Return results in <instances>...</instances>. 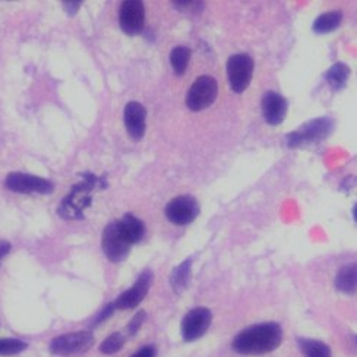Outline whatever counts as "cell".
I'll return each mask as SVG.
<instances>
[{"mask_svg": "<svg viewBox=\"0 0 357 357\" xmlns=\"http://www.w3.org/2000/svg\"><path fill=\"white\" fill-rule=\"evenodd\" d=\"M281 340V326L275 322H264L237 334L233 340V349L241 354H265L275 350Z\"/></svg>", "mask_w": 357, "mask_h": 357, "instance_id": "obj_1", "label": "cell"}, {"mask_svg": "<svg viewBox=\"0 0 357 357\" xmlns=\"http://www.w3.org/2000/svg\"><path fill=\"white\" fill-rule=\"evenodd\" d=\"M98 182H101V178L94 174H85V181L73 186L69 195L62 201L61 206H59V215L69 220L82 218V211L91 202L89 193Z\"/></svg>", "mask_w": 357, "mask_h": 357, "instance_id": "obj_2", "label": "cell"}, {"mask_svg": "<svg viewBox=\"0 0 357 357\" xmlns=\"http://www.w3.org/2000/svg\"><path fill=\"white\" fill-rule=\"evenodd\" d=\"M255 62L246 53H237L230 56L227 61V78L229 84L236 94H242L250 85L254 77Z\"/></svg>", "mask_w": 357, "mask_h": 357, "instance_id": "obj_3", "label": "cell"}, {"mask_svg": "<svg viewBox=\"0 0 357 357\" xmlns=\"http://www.w3.org/2000/svg\"><path fill=\"white\" fill-rule=\"evenodd\" d=\"M218 96L217 79L202 75L193 82L186 94V106L192 112H201L211 106Z\"/></svg>", "mask_w": 357, "mask_h": 357, "instance_id": "obj_4", "label": "cell"}, {"mask_svg": "<svg viewBox=\"0 0 357 357\" xmlns=\"http://www.w3.org/2000/svg\"><path fill=\"white\" fill-rule=\"evenodd\" d=\"M5 188L17 193H25V195H29V193L49 195L54 190V185L49 182L47 178L20 172H13L6 177Z\"/></svg>", "mask_w": 357, "mask_h": 357, "instance_id": "obj_5", "label": "cell"}, {"mask_svg": "<svg viewBox=\"0 0 357 357\" xmlns=\"http://www.w3.org/2000/svg\"><path fill=\"white\" fill-rule=\"evenodd\" d=\"M94 337L88 331L70 333L56 337L50 343V351L56 356H75L91 349Z\"/></svg>", "mask_w": 357, "mask_h": 357, "instance_id": "obj_6", "label": "cell"}, {"mask_svg": "<svg viewBox=\"0 0 357 357\" xmlns=\"http://www.w3.org/2000/svg\"><path fill=\"white\" fill-rule=\"evenodd\" d=\"M199 204L192 195H181L166 205V217L177 226H186L199 215Z\"/></svg>", "mask_w": 357, "mask_h": 357, "instance_id": "obj_7", "label": "cell"}, {"mask_svg": "<svg viewBox=\"0 0 357 357\" xmlns=\"http://www.w3.org/2000/svg\"><path fill=\"white\" fill-rule=\"evenodd\" d=\"M119 24L128 36H138L145 28V8L141 0H126L119 9Z\"/></svg>", "mask_w": 357, "mask_h": 357, "instance_id": "obj_8", "label": "cell"}, {"mask_svg": "<svg viewBox=\"0 0 357 357\" xmlns=\"http://www.w3.org/2000/svg\"><path fill=\"white\" fill-rule=\"evenodd\" d=\"M101 246L107 259L112 262H122L128 258L130 252V245L123 239V236L119 231L117 221L110 222L102 231Z\"/></svg>", "mask_w": 357, "mask_h": 357, "instance_id": "obj_9", "label": "cell"}, {"mask_svg": "<svg viewBox=\"0 0 357 357\" xmlns=\"http://www.w3.org/2000/svg\"><path fill=\"white\" fill-rule=\"evenodd\" d=\"M331 129H333V122L330 119L326 117L315 119V121L309 122L307 125H303V128L291 132L287 137V142L290 146H299L305 142L321 141L325 137L330 135Z\"/></svg>", "mask_w": 357, "mask_h": 357, "instance_id": "obj_10", "label": "cell"}, {"mask_svg": "<svg viewBox=\"0 0 357 357\" xmlns=\"http://www.w3.org/2000/svg\"><path fill=\"white\" fill-rule=\"evenodd\" d=\"M213 321V314L206 307H195L189 310L182 321V335L186 341H195L201 338Z\"/></svg>", "mask_w": 357, "mask_h": 357, "instance_id": "obj_11", "label": "cell"}, {"mask_svg": "<svg viewBox=\"0 0 357 357\" xmlns=\"http://www.w3.org/2000/svg\"><path fill=\"white\" fill-rule=\"evenodd\" d=\"M151 282H153V273L150 270H145L138 277L135 284L117 297L114 302V307L122 309V310L123 309L129 310V309L137 307L145 299V296L148 294V290H150V287H151Z\"/></svg>", "mask_w": 357, "mask_h": 357, "instance_id": "obj_12", "label": "cell"}, {"mask_svg": "<svg viewBox=\"0 0 357 357\" xmlns=\"http://www.w3.org/2000/svg\"><path fill=\"white\" fill-rule=\"evenodd\" d=\"M261 110L265 122L271 126H278L287 116L289 102L281 94L275 91H268L261 100Z\"/></svg>", "mask_w": 357, "mask_h": 357, "instance_id": "obj_13", "label": "cell"}, {"mask_svg": "<svg viewBox=\"0 0 357 357\" xmlns=\"http://www.w3.org/2000/svg\"><path fill=\"white\" fill-rule=\"evenodd\" d=\"M123 121L129 137L133 141H139L146 128V109L138 101H129L125 107Z\"/></svg>", "mask_w": 357, "mask_h": 357, "instance_id": "obj_14", "label": "cell"}, {"mask_svg": "<svg viewBox=\"0 0 357 357\" xmlns=\"http://www.w3.org/2000/svg\"><path fill=\"white\" fill-rule=\"evenodd\" d=\"M116 221H117L119 231H121L123 239L130 246L139 243L142 241V237L145 234V226L138 217H135L133 214H125L121 220H116Z\"/></svg>", "mask_w": 357, "mask_h": 357, "instance_id": "obj_15", "label": "cell"}, {"mask_svg": "<svg viewBox=\"0 0 357 357\" xmlns=\"http://www.w3.org/2000/svg\"><path fill=\"white\" fill-rule=\"evenodd\" d=\"M335 289L343 294H354L357 291V264H347L340 268L334 278Z\"/></svg>", "mask_w": 357, "mask_h": 357, "instance_id": "obj_16", "label": "cell"}, {"mask_svg": "<svg viewBox=\"0 0 357 357\" xmlns=\"http://www.w3.org/2000/svg\"><path fill=\"white\" fill-rule=\"evenodd\" d=\"M341 21H343V13L340 10L325 12L315 20L314 25H312V29H314L317 34H328L340 26Z\"/></svg>", "mask_w": 357, "mask_h": 357, "instance_id": "obj_17", "label": "cell"}, {"mask_svg": "<svg viewBox=\"0 0 357 357\" xmlns=\"http://www.w3.org/2000/svg\"><path fill=\"white\" fill-rule=\"evenodd\" d=\"M350 77V68L346 63H334L328 72H326V81H328L330 86L334 89V91H340L343 89L349 81Z\"/></svg>", "mask_w": 357, "mask_h": 357, "instance_id": "obj_18", "label": "cell"}, {"mask_svg": "<svg viewBox=\"0 0 357 357\" xmlns=\"http://www.w3.org/2000/svg\"><path fill=\"white\" fill-rule=\"evenodd\" d=\"M190 271H192V259H186L181 265H177L172 275H170V286L176 293H182L190 280Z\"/></svg>", "mask_w": 357, "mask_h": 357, "instance_id": "obj_19", "label": "cell"}, {"mask_svg": "<svg viewBox=\"0 0 357 357\" xmlns=\"http://www.w3.org/2000/svg\"><path fill=\"white\" fill-rule=\"evenodd\" d=\"M192 52L190 49H188L186 46H177L172 50L170 53V63H172V69L176 73L177 77H182L186 73L189 61H190Z\"/></svg>", "mask_w": 357, "mask_h": 357, "instance_id": "obj_20", "label": "cell"}, {"mask_svg": "<svg viewBox=\"0 0 357 357\" xmlns=\"http://www.w3.org/2000/svg\"><path fill=\"white\" fill-rule=\"evenodd\" d=\"M299 346L305 357H333L331 349L325 343H322V341L301 338Z\"/></svg>", "mask_w": 357, "mask_h": 357, "instance_id": "obj_21", "label": "cell"}, {"mask_svg": "<svg viewBox=\"0 0 357 357\" xmlns=\"http://www.w3.org/2000/svg\"><path fill=\"white\" fill-rule=\"evenodd\" d=\"M26 349V343L15 338H0V356L18 354Z\"/></svg>", "mask_w": 357, "mask_h": 357, "instance_id": "obj_22", "label": "cell"}, {"mask_svg": "<svg viewBox=\"0 0 357 357\" xmlns=\"http://www.w3.org/2000/svg\"><path fill=\"white\" fill-rule=\"evenodd\" d=\"M123 344H125V337L121 333H114L102 341L100 350L104 354H114L123 347Z\"/></svg>", "mask_w": 357, "mask_h": 357, "instance_id": "obj_23", "label": "cell"}, {"mask_svg": "<svg viewBox=\"0 0 357 357\" xmlns=\"http://www.w3.org/2000/svg\"><path fill=\"white\" fill-rule=\"evenodd\" d=\"M173 5L182 12H189V13H193V12H198L204 8V3L202 2H193V0H182V2H173Z\"/></svg>", "mask_w": 357, "mask_h": 357, "instance_id": "obj_24", "label": "cell"}, {"mask_svg": "<svg viewBox=\"0 0 357 357\" xmlns=\"http://www.w3.org/2000/svg\"><path fill=\"white\" fill-rule=\"evenodd\" d=\"M144 321H145V312H138V314L132 318V321H130V324L128 325V331H129V334L130 335H133V334H137L138 331H139V328H141V325L144 324Z\"/></svg>", "mask_w": 357, "mask_h": 357, "instance_id": "obj_25", "label": "cell"}, {"mask_svg": "<svg viewBox=\"0 0 357 357\" xmlns=\"http://www.w3.org/2000/svg\"><path fill=\"white\" fill-rule=\"evenodd\" d=\"M116 307H114V303L113 305H109L106 309H104L101 314L98 315V318L96 319V322H94V325H98V324H101V322H104V319H107L109 317H112L113 315V310H114Z\"/></svg>", "mask_w": 357, "mask_h": 357, "instance_id": "obj_26", "label": "cell"}, {"mask_svg": "<svg viewBox=\"0 0 357 357\" xmlns=\"http://www.w3.org/2000/svg\"><path fill=\"white\" fill-rule=\"evenodd\" d=\"M81 5L82 2H63V8L69 15H75Z\"/></svg>", "mask_w": 357, "mask_h": 357, "instance_id": "obj_27", "label": "cell"}, {"mask_svg": "<svg viewBox=\"0 0 357 357\" xmlns=\"http://www.w3.org/2000/svg\"><path fill=\"white\" fill-rule=\"evenodd\" d=\"M132 357H155V350H154V347L148 346V347L141 349L138 353H135Z\"/></svg>", "mask_w": 357, "mask_h": 357, "instance_id": "obj_28", "label": "cell"}, {"mask_svg": "<svg viewBox=\"0 0 357 357\" xmlns=\"http://www.w3.org/2000/svg\"><path fill=\"white\" fill-rule=\"evenodd\" d=\"M9 250H10L9 242H0V259H2L5 255H8Z\"/></svg>", "mask_w": 357, "mask_h": 357, "instance_id": "obj_29", "label": "cell"}, {"mask_svg": "<svg viewBox=\"0 0 357 357\" xmlns=\"http://www.w3.org/2000/svg\"><path fill=\"white\" fill-rule=\"evenodd\" d=\"M353 218H354V221L357 222V204H356L354 208H353Z\"/></svg>", "mask_w": 357, "mask_h": 357, "instance_id": "obj_30", "label": "cell"}, {"mask_svg": "<svg viewBox=\"0 0 357 357\" xmlns=\"http://www.w3.org/2000/svg\"><path fill=\"white\" fill-rule=\"evenodd\" d=\"M356 341H357V338H356Z\"/></svg>", "mask_w": 357, "mask_h": 357, "instance_id": "obj_31", "label": "cell"}]
</instances>
